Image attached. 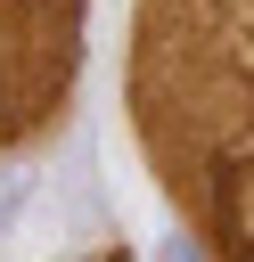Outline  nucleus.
I'll use <instances>...</instances> for the list:
<instances>
[{"instance_id":"f257e3e1","label":"nucleus","mask_w":254,"mask_h":262,"mask_svg":"<svg viewBox=\"0 0 254 262\" xmlns=\"http://www.w3.org/2000/svg\"><path fill=\"white\" fill-rule=\"evenodd\" d=\"M156 262H197V246H180V237H164V246H156Z\"/></svg>"}]
</instances>
